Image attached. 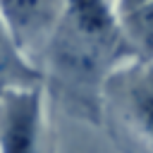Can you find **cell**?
Wrapping results in <instances>:
<instances>
[{"instance_id": "obj_6", "label": "cell", "mask_w": 153, "mask_h": 153, "mask_svg": "<svg viewBox=\"0 0 153 153\" xmlns=\"http://www.w3.org/2000/svg\"><path fill=\"white\" fill-rule=\"evenodd\" d=\"M124 36L146 60H153V0L124 14Z\"/></svg>"}, {"instance_id": "obj_1", "label": "cell", "mask_w": 153, "mask_h": 153, "mask_svg": "<svg viewBox=\"0 0 153 153\" xmlns=\"http://www.w3.org/2000/svg\"><path fill=\"white\" fill-rule=\"evenodd\" d=\"M124 41L103 0H65L45 53L65 100L91 122L100 120V91L112 62L129 53Z\"/></svg>"}, {"instance_id": "obj_4", "label": "cell", "mask_w": 153, "mask_h": 153, "mask_svg": "<svg viewBox=\"0 0 153 153\" xmlns=\"http://www.w3.org/2000/svg\"><path fill=\"white\" fill-rule=\"evenodd\" d=\"M62 7L65 0H0V19L19 50L31 60V55L45 50Z\"/></svg>"}, {"instance_id": "obj_2", "label": "cell", "mask_w": 153, "mask_h": 153, "mask_svg": "<svg viewBox=\"0 0 153 153\" xmlns=\"http://www.w3.org/2000/svg\"><path fill=\"white\" fill-rule=\"evenodd\" d=\"M100 110L122 153H153V67L141 65L108 76Z\"/></svg>"}, {"instance_id": "obj_7", "label": "cell", "mask_w": 153, "mask_h": 153, "mask_svg": "<svg viewBox=\"0 0 153 153\" xmlns=\"http://www.w3.org/2000/svg\"><path fill=\"white\" fill-rule=\"evenodd\" d=\"M146 2H151V0H120V12H122V17H124V14L134 12L136 7L146 5Z\"/></svg>"}, {"instance_id": "obj_5", "label": "cell", "mask_w": 153, "mask_h": 153, "mask_svg": "<svg viewBox=\"0 0 153 153\" xmlns=\"http://www.w3.org/2000/svg\"><path fill=\"white\" fill-rule=\"evenodd\" d=\"M41 84V72L19 50L7 26L0 19V96L14 88H29Z\"/></svg>"}, {"instance_id": "obj_3", "label": "cell", "mask_w": 153, "mask_h": 153, "mask_svg": "<svg viewBox=\"0 0 153 153\" xmlns=\"http://www.w3.org/2000/svg\"><path fill=\"white\" fill-rule=\"evenodd\" d=\"M43 88H14L0 96V153H41Z\"/></svg>"}]
</instances>
